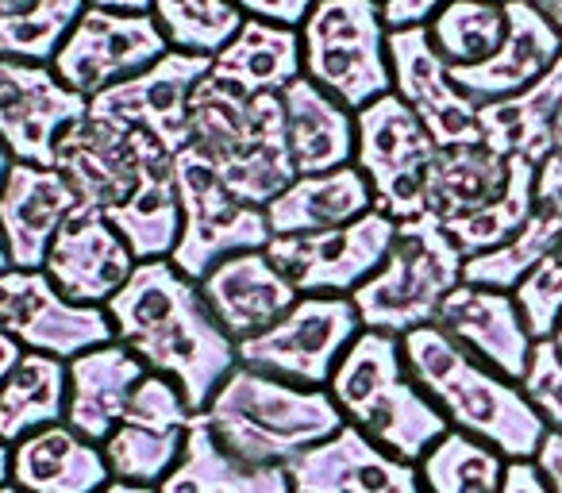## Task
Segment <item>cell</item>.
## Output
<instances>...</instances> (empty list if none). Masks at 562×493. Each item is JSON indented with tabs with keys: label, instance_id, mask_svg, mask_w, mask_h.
Here are the masks:
<instances>
[{
	"label": "cell",
	"instance_id": "1",
	"mask_svg": "<svg viewBox=\"0 0 562 493\" xmlns=\"http://www.w3.org/2000/svg\"><path fill=\"white\" fill-rule=\"evenodd\" d=\"M55 170L70 181L78 204L109 216L135 262L173 255L181 235L173 155H166L150 135L86 112L58 139Z\"/></svg>",
	"mask_w": 562,
	"mask_h": 493
},
{
	"label": "cell",
	"instance_id": "2",
	"mask_svg": "<svg viewBox=\"0 0 562 493\" xmlns=\"http://www.w3.org/2000/svg\"><path fill=\"white\" fill-rule=\"evenodd\" d=\"M104 313L120 344L132 347L147 370L170 378L193 413H204L212 393L239 367L235 344L216 324L209 301L170 259L135 262Z\"/></svg>",
	"mask_w": 562,
	"mask_h": 493
},
{
	"label": "cell",
	"instance_id": "3",
	"mask_svg": "<svg viewBox=\"0 0 562 493\" xmlns=\"http://www.w3.org/2000/svg\"><path fill=\"white\" fill-rule=\"evenodd\" d=\"M405 367L413 382L431 397V405L447 416L454 432L482 439L497 447L508 462L536 459L539 444L547 436L543 416L520 390V382H508L493 367L459 347L451 336L424 324V328L401 336Z\"/></svg>",
	"mask_w": 562,
	"mask_h": 493
},
{
	"label": "cell",
	"instance_id": "4",
	"mask_svg": "<svg viewBox=\"0 0 562 493\" xmlns=\"http://www.w3.org/2000/svg\"><path fill=\"white\" fill-rule=\"evenodd\" d=\"M201 421L235 462L255 470L290 467L347 424L328 390H308L250 367H235L224 378Z\"/></svg>",
	"mask_w": 562,
	"mask_h": 493
},
{
	"label": "cell",
	"instance_id": "5",
	"mask_svg": "<svg viewBox=\"0 0 562 493\" xmlns=\"http://www.w3.org/2000/svg\"><path fill=\"white\" fill-rule=\"evenodd\" d=\"M189 147L216 170L239 201L266 209L297 181L285 143L281 97H247L216 78H204L189 101Z\"/></svg>",
	"mask_w": 562,
	"mask_h": 493
},
{
	"label": "cell",
	"instance_id": "6",
	"mask_svg": "<svg viewBox=\"0 0 562 493\" xmlns=\"http://www.w3.org/2000/svg\"><path fill=\"white\" fill-rule=\"evenodd\" d=\"M328 393L347 424L413 467L451 432L447 416L408 374L397 336L359 332L339 359Z\"/></svg>",
	"mask_w": 562,
	"mask_h": 493
},
{
	"label": "cell",
	"instance_id": "7",
	"mask_svg": "<svg viewBox=\"0 0 562 493\" xmlns=\"http://www.w3.org/2000/svg\"><path fill=\"white\" fill-rule=\"evenodd\" d=\"M467 255L431 216L401 220L385 262L351 293L362 332L408 336L436 321L443 298L462 282Z\"/></svg>",
	"mask_w": 562,
	"mask_h": 493
},
{
	"label": "cell",
	"instance_id": "8",
	"mask_svg": "<svg viewBox=\"0 0 562 493\" xmlns=\"http://www.w3.org/2000/svg\"><path fill=\"white\" fill-rule=\"evenodd\" d=\"M301 51L305 78L336 97L344 109L359 112L393 93L382 0H313L301 24Z\"/></svg>",
	"mask_w": 562,
	"mask_h": 493
},
{
	"label": "cell",
	"instance_id": "9",
	"mask_svg": "<svg viewBox=\"0 0 562 493\" xmlns=\"http://www.w3.org/2000/svg\"><path fill=\"white\" fill-rule=\"evenodd\" d=\"M173 178H178L181 235L170 262L189 282H201L216 262L232 255L262 251L270 243L266 209L239 201L193 147L173 155Z\"/></svg>",
	"mask_w": 562,
	"mask_h": 493
},
{
	"label": "cell",
	"instance_id": "10",
	"mask_svg": "<svg viewBox=\"0 0 562 493\" xmlns=\"http://www.w3.org/2000/svg\"><path fill=\"white\" fill-rule=\"evenodd\" d=\"M439 143L397 93L355 112V166L374 193V209L390 220L424 216V186Z\"/></svg>",
	"mask_w": 562,
	"mask_h": 493
},
{
	"label": "cell",
	"instance_id": "11",
	"mask_svg": "<svg viewBox=\"0 0 562 493\" xmlns=\"http://www.w3.org/2000/svg\"><path fill=\"white\" fill-rule=\"evenodd\" d=\"M362 332L359 309L351 298H297V305L262 336L235 347L239 367L285 382L328 390L339 359Z\"/></svg>",
	"mask_w": 562,
	"mask_h": 493
},
{
	"label": "cell",
	"instance_id": "12",
	"mask_svg": "<svg viewBox=\"0 0 562 493\" xmlns=\"http://www.w3.org/2000/svg\"><path fill=\"white\" fill-rule=\"evenodd\" d=\"M393 235H397V220L374 209L328 232L270 235L266 255L301 298H351L385 262Z\"/></svg>",
	"mask_w": 562,
	"mask_h": 493
},
{
	"label": "cell",
	"instance_id": "13",
	"mask_svg": "<svg viewBox=\"0 0 562 493\" xmlns=\"http://www.w3.org/2000/svg\"><path fill=\"white\" fill-rule=\"evenodd\" d=\"M166 51L170 47L150 12H112L86 4L74 32L50 58V70L70 93L93 101L104 89L150 70Z\"/></svg>",
	"mask_w": 562,
	"mask_h": 493
},
{
	"label": "cell",
	"instance_id": "14",
	"mask_svg": "<svg viewBox=\"0 0 562 493\" xmlns=\"http://www.w3.org/2000/svg\"><path fill=\"white\" fill-rule=\"evenodd\" d=\"M0 336H9L24 351L63 362H74L93 347L116 344L109 313L66 301L43 270L0 274Z\"/></svg>",
	"mask_w": 562,
	"mask_h": 493
},
{
	"label": "cell",
	"instance_id": "15",
	"mask_svg": "<svg viewBox=\"0 0 562 493\" xmlns=\"http://www.w3.org/2000/svg\"><path fill=\"white\" fill-rule=\"evenodd\" d=\"M209 74L212 58L166 51L150 70L97 93L89 101V116L135 127L150 135L166 155H181L189 147V101Z\"/></svg>",
	"mask_w": 562,
	"mask_h": 493
},
{
	"label": "cell",
	"instance_id": "16",
	"mask_svg": "<svg viewBox=\"0 0 562 493\" xmlns=\"http://www.w3.org/2000/svg\"><path fill=\"white\" fill-rule=\"evenodd\" d=\"M89 112L47 63L0 58V147L12 163L55 166V147Z\"/></svg>",
	"mask_w": 562,
	"mask_h": 493
},
{
	"label": "cell",
	"instance_id": "17",
	"mask_svg": "<svg viewBox=\"0 0 562 493\" xmlns=\"http://www.w3.org/2000/svg\"><path fill=\"white\" fill-rule=\"evenodd\" d=\"M135 270V255L124 235L109 224V216L89 204L66 216L50 243L43 274L55 282V290L74 305L104 309L127 285Z\"/></svg>",
	"mask_w": 562,
	"mask_h": 493
},
{
	"label": "cell",
	"instance_id": "18",
	"mask_svg": "<svg viewBox=\"0 0 562 493\" xmlns=\"http://www.w3.org/2000/svg\"><path fill=\"white\" fill-rule=\"evenodd\" d=\"M390 70L393 93L420 116L439 147H462V143H482L477 124V104L454 86L451 66L436 55L424 27L390 32Z\"/></svg>",
	"mask_w": 562,
	"mask_h": 493
},
{
	"label": "cell",
	"instance_id": "19",
	"mask_svg": "<svg viewBox=\"0 0 562 493\" xmlns=\"http://www.w3.org/2000/svg\"><path fill=\"white\" fill-rule=\"evenodd\" d=\"M431 324L459 347H467L474 359H482L485 367L505 374L508 382H524L536 339H531L513 293L459 282L443 298Z\"/></svg>",
	"mask_w": 562,
	"mask_h": 493
},
{
	"label": "cell",
	"instance_id": "20",
	"mask_svg": "<svg viewBox=\"0 0 562 493\" xmlns=\"http://www.w3.org/2000/svg\"><path fill=\"white\" fill-rule=\"evenodd\" d=\"M293 493H424L420 470L401 462L355 424L285 467Z\"/></svg>",
	"mask_w": 562,
	"mask_h": 493
},
{
	"label": "cell",
	"instance_id": "21",
	"mask_svg": "<svg viewBox=\"0 0 562 493\" xmlns=\"http://www.w3.org/2000/svg\"><path fill=\"white\" fill-rule=\"evenodd\" d=\"M196 290L209 301L212 316H216V324L227 332V339L235 347L262 336L266 328H273L301 298L290 278L270 262L266 247L216 262L196 282Z\"/></svg>",
	"mask_w": 562,
	"mask_h": 493
},
{
	"label": "cell",
	"instance_id": "22",
	"mask_svg": "<svg viewBox=\"0 0 562 493\" xmlns=\"http://www.w3.org/2000/svg\"><path fill=\"white\" fill-rule=\"evenodd\" d=\"M78 209V193L55 166L12 163L0 186V239L12 270H43L50 243L66 216Z\"/></svg>",
	"mask_w": 562,
	"mask_h": 493
},
{
	"label": "cell",
	"instance_id": "23",
	"mask_svg": "<svg viewBox=\"0 0 562 493\" xmlns=\"http://www.w3.org/2000/svg\"><path fill=\"white\" fill-rule=\"evenodd\" d=\"M508 35L497 47V55L477 66H454L451 78L470 101L482 109L493 101L531 89L554 63L562 58V35L551 27V20L528 4V0H508Z\"/></svg>",
	"mask_w": 562,
	"mask_h": 493
},
{
	"label": "cell",
	"instance_id": "24",
	"mask_svg": "<svg viewBox=\"0 0 562 493\" xmlns=\"http://www.w3.org/2000/svg\"><path fill=\"white\" fill-rule=\"evenodd\" d=\"M147 362L124 347L104 344L93 351L78 355L70 362V405H66V424L89 444H104L127 413L135 385L147 378Z\"/></svg>",
	"mask_w": 562,
	"mask_h": 493
},
{
	"label": "cell",
	"instance_id": "25",
	"mask_svg": "<svg viewBox=\"0 0 562 493\" xmlns=\"http://www.w3.org/2000/svg\"><path fill=\"white\" fill-rule=\"evenodd\" d=\"M285 112V143L297 178L328 173L339 166H355V112L344 109L336 97L324 93L316 81L301 74L293 86L281 89Z\"/></svg>",
	"mask_w": 562,
	"mask_h": 493
},
{
	"label": "cell",
	"instance_id": "26",
	"mask_svg": "<svg viewBox=\"0 0 562 493\" xmlns=\"http://www.w3.org/2000/svg\"><path fill=\"white\" fill-rule=\"evenodd\" d=\"M559 235H562V158L547 155L536 173V209H531L528 224L508 243H501L497 251L467 259L462 282L513 293L528 278V270L559 243Z\"/></svg>",
	"mask_w": 562,
	"mask_h": 493
},
{
	"label": "cell",
	"instance_id": "27",
	"mask_svg": "<svg viewBox=\"0 0 562 493\" xmlns=\"http://www.w3.org/2000/svg\"><path fill=\"white\" fill-rule=\"evenodd\" d=\"M12 485L24 493H101L112 482L101 444L55 424L12 447Z\"/></svg>",
	"mask_w": 562,
	"mask_h": 493
},
{
	"label": "cell",
	"instance_id": "28",
	"mask_svg": "<svg viewBox=\"0 0 562 493\" xmlns=\"http://www.w3.org/2000/svg\"><path fill=\"white\" fill-rule=\"evenodd\" d=\"M305 74V51H301V27H281L270 20L247 16L232 43L212 58V78L232 86L247 97L273 93Z\"/></svg>",
	"mask_w": 562,
	"mask_h": 493
},
{
	"label": "cell",
	"instance_id": "29",
	"mask_svg": "<svg viewBox=\"0 0 562 493\" xmlns=\"http://www.w3.org/2000/svg\"><path fill=\"white\" fill-rule=\"evenodd\" d=\"M374 212V193L359 166H339L328 173H305L285 193L266 204L270 235H305L344 227Z\"/></svg>",
	"mask_w": 562,
	"mask_h": 493
},
{
	"label": "cell",
	"instance_id": "30",
	"mask_svg": "<svg viewBox=\"0 0 562 493\" xmlns=\"http://www.w3.org/2000/svg\"><path fill=\"white\" fill-rule=\"evenodd\" d=\"M513 158L501 155L490 143H462V147H439L436 163L424 186V216L451 224L470 212L493 204L508 186Z\"/></svg>",
	"mask_w": 562,
	"mask_h": 493
},
{
	"label": "cell",
	"instance_id": "31",
	"mask_svg": "<svg viewBox=\"0 0 562 493\" xmlns=\"http://www.w3.org/2000/svg\"><path fill=\"white\" fill-rule=\"evenodd\" d=\"M562 116V58L524 93L508 101H493L477 109L482 139L497 147L501 155H520L528 163H543L551 155L554 124Z\"/></svg>",
	"mask_w": 562,
	"mask_h": 493
},
{
	"label": "cell",
	"instance_id": "32",
	"mask_svg": "<svg viewBox=\"0 0 562 493\" xmlns=\"http://www.w3.org/2000/svg\"><path fill=\"white\" fill-rule=\"evenodd\" d=\"M66 405H70V362L24 351L0 382V444L16 447L35 432L66 424Z\"/></svg>",
	"mask_w": 562,
	"mask_h": 493
},
{
	"label": "cell",
	"instance_id": "33",
	"mask_svg": "<svg viewBox=\"0 0 562 493\" xmlns=\"http://www.w3.org/2000/svg\"><path fill=\"white\" fill-rule=\"evenodd\" d=\"M158 493H293L285 467H243L235 462L224 447L216 444V436L209 432V424L196 413L193 428L186 436V451H181L178 467L170 470Z\"/></svg>",
	"mask_w": 562,
	"mask_h": 493
},
{
	"label": "cell",
	"instance_id": "34",
	"mask_svg": "<svg viewBox=\"0 0 562 493\" xmlns=\"http://www.w3.org/2000/svg\"><path fill=\"white\" fill-rule=\"evenodd\" d=\"M436 55L447 66H477L497 55L508 35V9L501 0H451L424 24Z\"/></svg>",
	"mask_w": 562,
	"mask_h": 493
},
{
	"label": "cell",
	"instance_id": "35",
	"mask_svg": "<svg viewBox=\"0 0 562 493\" xmlns=\"http://www.w3.org/2000/svg\"><path fill=\"white\" fill-rule=\"evenodd\" d=\"M536 173H539L536 163L513 155L505 193H501L493 204H485V209L443 224L447 235L459 243V251L467 255V259L485 255V251H497L501 243H508L524 224H528L531 209H536Z\"/></svg>",
	"mask_w": 562,
	"mask_h": 493
},
{
	"label": "cell",
	"instance_id": "36",
	"mask_svg": "<svg viewBox=\"0 0 562 493\" xmlns=\"http://www.w3.org/2000/svg\"><path fill=\"white\" fill-rule=\"evenodd\" d=\"M86 12V0H0V58L47 63Z\"/></svg>",
	"mask_w": 562,
	"mask_h": 493
},
{
	"label": "cell",
	"instance_id": "37",
	"mask_svg": "<svg viewBox=\"0 0 562 493\" xmlns=\"http://www.w3.org/2000/svg\"><path fill=\"white\" fill-rule=\"evenodd\" d=\"M416 470L424 493H501L508 459L497 447L451 428L416 462Z\"/></svg>",
	"mask_w": 562,
	"mask_h": 493
},
{
	"label": "cell",
	"instance_id": "38",
	"mask_svg": "<svg viewBox=\"0 0 562 493\" xmlns=\"http://www.w3.org/2000/svg\"><path fill=\"white\" fill-rule=\"evenodd\" d=\"M150 16H155L166 47L201 58H216L247 24V16L232 0H155Z\"/></svg>",
	"mask_w": 562,
	"mask_h": 493
},
{
	"label": "cell",
	"instance_id": "39",
	"mask_svg": "<svg viewBox=\"0 0 562 493\" xmlns=\"http://www.w3.org/2000/svg\"><path fill=\"white\" fill-rule=\"evenodd\" d=\"M189 432H150L135 428V424H116L112 436L101 444L104 462L112 470V482H132V485H158L170 478L178 467L181 451H186Z\"/></svg>",
	"mask_w": 562,
	"mask_h": 493
},
{
	"label": "cell",
	"instance_id": "40",
	"mask_svg": "<svg viewBox=\"0 0 562 493\" xmlns=\"http://www.w3.org/2000/svg\"><path fill=\"white\" fill-rule=\"evenodd\" d=\"M516 305L524 313V324H528L531 339H551L554 324L562 316V235L551 251L528 270L520 285L513 290Z\"/></svg>",
	"mask_w": 562,
	"mask_h": 493
},
{
	"label": "cell",
	"instance_id": "41",
	"mask_svg": "<svg viewBox=\"0 0 562 493\" xmlns=\"http://www.w3.org/2000/svg\"><path fill=\"white\" fill-rule=\"evenodd\" d=\"M520 390L528 393L536 413L543 416L547 432H559L562 436V362L547 339H539L536 351H531L528 374H524Z\"/></svg>",
	"mask_w": 562,
	"mask_h": 493
},
{
	"label": "cell",
	"instance_id": "42",
	"mask_svg": "<svg viewBox=\"0 0 562 493\" xmlns=\"http://www.w3.org/2000/svg\"><path fill=\"white\" fill-rule=\"evenodd\" d=\"M232 4L243 16L270 20V24H281V27H301L308 9H313V0H232Z\"/></svg>",
	"mask_w": 562,
	"mask_h": 493
},
{
	"label": "cell",
	"instance_id": "43",
	"mask_svg": "<svg viewBox=\"0 0 562 493\" xmlns=\"http://www.w3.org/2000/svg\"><path fill=\"white\" fill-rule=\"evenodd\" d=\"M443 4H451V0H382V20L390 32L424 27ZM501 4H508V0H501Z\"/></svg>",
	"mask_w": 562,
	"mask_h": 493
},
{
	"label": "cell",
	"instance_id": "44",
	"mask_svg": "<svg viewBox=\"0 0 562 493\" xmlns=\"http://www.w3.org/2000/svg\"><path fill=\"white\" fill-rule=\"evenodd\" d=\"M539 467V474H543L547 490L551 493H562V436L559 432H547L543 444H539L536 459H531Z\"/></svg>",
	"mask_w": 562,
	"mask_h": 493
},
{
	"label": "cell",
	"instance_id": "45",
	"mask_svg": "<svg viewBox=\"0 0 562 493\" xmlns=\"http://www.w3.org/2000/svg\"><path fill=\"white\" fill-rule=\"evenodd\" d=\"M501 493H551V490H547V482H543V474H539L536 462L520 459V462H508Z\"/></svg>",
	"mask_w": 562,
	"mask_h": 493
},
{
	"label": "cell",
	"instance_id": "46",
	"mask_svg": "<svg viewBox=\"0 0 562 493\" xmlns=\"http://www.w3.org/2000/svg\"><path fill=\"white\" fill-rule=\"evenodd\" d=\"M93 9H112V12H150L155 0H86Z\"/></svg>",
	"mask_w": 562,
	"mask_h": 493
},
{
	"label": "cell",
	"instance_id": "47",
	"mask_svg": "<svg viewBox=\"0 0 562 493\" xmlns=\"http://www.w3.org/2000/svg\"><path fill=\"white\" fill-rule=\"evenodd\" d=\"M539 12H543V16L551 20L554 32L562 35V0H547V4H543V9H539Z\"/></svg>",
	"mask_w": 562,
	"mask_h": 493
},
{
	"label": "cell",
	"instance_id": "48",
	"mask_svg": "<svg viewBox=\"0 0 562 493\" xmlns=\"http://www.w3.org/2000/svg\"><path fill=\"white\" fill-rule=\"evenodd\" d=\"M101 493H158V490H150V485H132V482H109Z\"/></svg>",
	"mask_w": 562,
	"mask_h": 493
},
{
	"label": "cell",
	"instance_id": "49",
	"mask_svg": "<svg viewBox=\"0 0 562 493\" xmlns=\"http://www.w3.org/2000/svg\"><path fill=\"white\" fill-rule=\"evenodd\" d=\"M9 474H12V447L0 444V485H9Z\"/></svg>",
	"mask_w": 562,
	"mask_h": 493
},
{
	"label": "cell",
	"instance_id": "50",
	"mask_svg": "<svg viewBox=\"0 0 562 493\" xmlns=\"http://www.w3.org/2000/svg\"><path fill=\"white\" fill-rule=\"evenodd\" d=\"M547 344L554 347V355H559V362H562V316H559V324H554V332H551V339Z\"/></svg>",
	"mask_w": 562,
	"mask_h": 493
},
{
	"label": "cell",
	"instance_id": "51",
	"mask_svg": "<svg viewBox=\"0 0 562 493\" xmlns=\"http://www.w3.org/2000/svg\"><path fill=\"white\" fill-rule=\"evenodd\" d=\"M551 155H554V158H562V116H559V124H554V143H551Z\"/></svg>",
	"mask_w": 562,
	"mask_h": 493
},
{
	"label": "cell",
	"instance_id": "52",
	"mask_svg": "<svg viewBox=\"0 0 562 493\" xmlns=\"http://www.w3.org/2000/svg\"><path fill=\"white\" fill-rule=\"evenodd\" d=\"M9 166H12V158H9V150L0 147V186H4V178H9Z\"/></svg>",
	"mask_w": 562,
	"mask_h": 493
},
{
	"label": "cell",
	"instance_id": "53",
	"mask_svg": "<svg viewBox=\"0 0 562 493\" xmlns=\"http://www.w3.org/2000/svg\"><path fill=\"white\" fill-rule=\"evenodd\" d=\"M12 270V259H9V247H4V239H0V274H9Z\"/></svg>",
	"mask_w": 562,
	"mask_h": 493
},
{
	"label": "cell",
	"instance_id": "54",
	"mask_svg": "<svg viewBox=\"0 0 562 493\" xmlns=\"http://www.w3.org/2000/svg\"><path fill=\"white\" fill-rule=\"evenodd\" d=\"M0 493H24V490H16V485H0Z\"/></svg>",
	"mask_w": 562,
	"mask_h": 493
},
{
	"label": "cell",
	"instance_id": "55",
	"mask_svg": "<svg viewBox=\"0 0 562 493\" xmlns=\"http://www.w3.org/2000/svg\"><path fill=\"white\" fill-rule=\"evenodd\" d=\"M528 4H536V9H543V4H547V0H528Z\"/></svg>",
	"mask_w": 562,
	"mask_h": 493
}]
</instances>
